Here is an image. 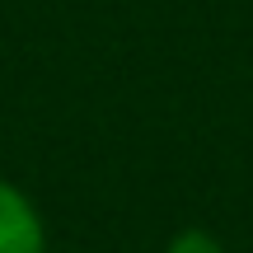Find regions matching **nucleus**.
<instances>
[{"mask_svg":"<svg viewBox=\"0 0 253 253\" xmlns=\"http://www.w3.org/2000/svg\"><path fill=\"white\" fill-rule=\"evenodd\" d=\"M0 253H47L42 216L24 188L0 178Z\"/></svg>","mask_w":253,"mask_h":253,"instance_id":"1","label":"nucleus"},{"mask_svg":"<svg viewBox=\"0 0 253 253\" xmlns=\"http://www.w3.org/2000/svg\"><path fill=\"white\" fill-rule=\"evenodd\" d=\"M164 253H225V244H220L211 230H178Z\"/></svg>","mask_w":253,"mask_h":253,"instance_id":"2","label":"nucleus"}]
</instances>
